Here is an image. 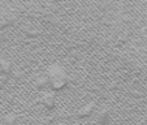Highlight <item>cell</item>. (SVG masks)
Instances as JSON below:
<instances>
[{
	"instance_id": "obj_1",
	"label": "cell",
	"mask_w": 147,
	"mask_h": 125,
	"mask_svg": "<svg viewBox=\"0 0 147 125\" xmlns=\"http://www.w3.org/2000/svg\"><path fill=\"white\" fill-rule=\"evenodd\" d=\"M1 70H3L4 73L9 72V64L7 63V61H1Z\"/></svg>"
}]
</instances>
